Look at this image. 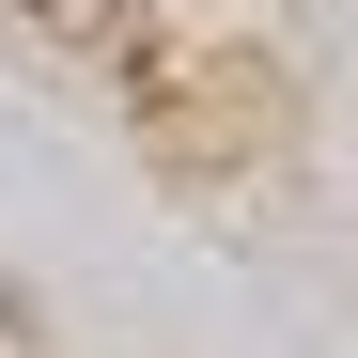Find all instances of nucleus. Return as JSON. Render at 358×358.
<instances>
[{"instance_id":"f257e3e1","label":"nucleus","mask_w":358,"mask_h":358,"mask_svg":"<svg viewBox=\"0 0 358 358\" xmlns=\"http://www.w3.org/2000/svg\"><path fill=\"white\" fill-rule=\"evenodd\" d=\"M47 16H94V0H47Z\"/></svg>"}]
</instances>
